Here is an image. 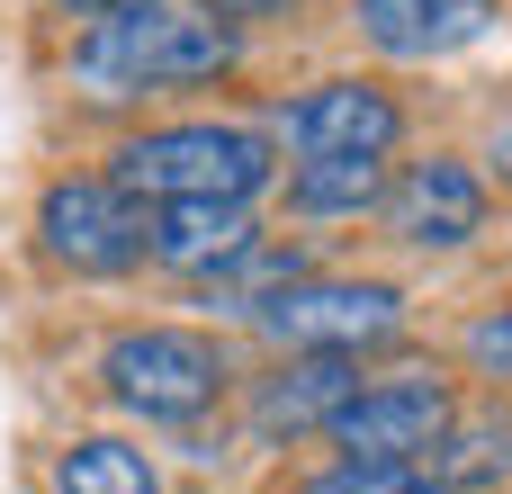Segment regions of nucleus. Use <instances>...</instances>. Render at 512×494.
Returning <instances> with one entry per match:
<instances>
[{
  "label": "nucleus",
  "mask_w": 512,
  "mask_h": 494,
  "mask_svg": "<svg viewBox=\"0 0 512 494\" xmlns=\"http://www.w3.org/2000/svg\"><path fill=\"white\" fill-rule=\"evenodd\" d=\"M234 18H216L207 0H126L108 18H90V36L72 45V81L90 99H144V90H189L234 72Z\"/></svg>",
  "instance_id": "obj_1"
},
{
  "label": "nucleus",
  "mask_w": 512,
  "mask_h": 494,
  "mask_svg": "<svg viewBox=\"0 0 512 494\" xmlns=\"http://www.w3.org/2000/svg\"><path fill=\"white\" fill-rule=\"evenodd\" d=\"M117 180L135 198H261L270 144L252 126H153L117 153Z\"/></svg>",
  "instance_id": "obj_2"
},
{
  "label": "nucleus",
  "mask_w": 512,
  "mask_h": 494,
  "mask_svg": "<svg viewBox=\"0 0 512 494\" xmlns=\"http://www.w3.org/2000/svg\"><path fill=\"white\" fill-rule=\"evenodd\" d=\"M36 234L63 270L81 279H117L135 261H153V198H135L117 171L108 180H54L36 207Z\"/></svg>",
  "instance_id": "obj_3"
},
{
  "label": "nucleus",
  "mask_w": 512,
  "mask_h": 494,
  "mask_svg": "<svg viewBox=\"0 0 512 494\" xmlns=\"http://www.w3.org/2000/svg\"><path fill=\"white\" fill-rule=\"evenodd\" d=\"M108 396L126 414H153V423H189L225 396V351L207 333H180V324H144V333H117L108 342Z\"/></svg>",
  "instance_id": "obj_4"
},
{
  "label": "nucleus",
  "mask_w": 512,
  "mask_h": 494,
  "mask_svg": "<svg viewBox=\"0 0 512 494\" xmlns=\"http://www.w3.org/2000/svg\"><path fill=\"white\" fill-rule=\"evenodd\" d=\"M252 324L279 351H378L405 324V297L387 279H288L279 297L252 306Z\"/></svg>",
  "instance_id": "obj_5"
},
{
  "label": "nucleus",
  "mask_w": 512,
  "mask_h": 494,
  "mask_svg": "<svg viewBox=\"0 0 512 494\" xmlns=\"http://www.w3.org/2000/svg\"><path fill=\"white\" fill-rule=\"evenodd\" d=\"M459 423L450 405V378H378L360 387L342 414H333V450L342 459H432V441Z\"/></svg>",
  "instance_id": "obj_6"
},
{
  "label": "nucleus",
  "mask_w": 512,
  "mask_h": 494,
  "mask_svg": "<svg viewBox=\"0 0 512 494\" xmlns=\"http://www.w3.org/2000/svg\"><path fill=\"white\" fill-rule=\"evenodd\" d=\"M279 135L297 144V162H324V153L387 162L396 135H405V108H396L378 81H324V90H306L297 108H279Z\"/></svg>",
  "instance_id": "obj_7"
},
{
  "label": "nucleus",
  "mask_w": 512,
  "mask_h": 494,
  "mask_svg": "<svg viewBox=\"0 0 512 494\" xmlns=\"http://www.w3.org/2000/svg\"><path fill=\"white\" fill-rule=\"evenodd\" d=\"M387 234L414 243V252H459L468 234H486V180L468 162H414L396 189H387Z\"/></svg>",
  "instance_id": "obj_8"
},
{
  "label": "nucleus",
  "mask_w": 512,
  "mask_h": 494,
  "mask_svg": "<svg viewBox=\"0 0 512 494\" xmlns=\"http://www.w3.org/2000/svg\"><path fill=\"white\" fill-rule=\"evenodd\" d=\"M261 225H252V198H153V261L162 270H189V279H216L234 252H252Z\"/></svg>",
  "instance_id": "obj_9"
},
{
  "label": "nucleus",
  "mask_w": 512,
  "mask_h": 494,
  "mask_svg": "<svg viewBox=\"0 0 512 494\" xmlns=\"http://www.w3.org/2000/svg\"><path fill=\"white\" fill-rule=\"evenodd\" d=\"M360 396V351H288L279 378L252 387L261 432H333V414Z\"/></svg>",
  "instance_id": "obj_10"
},
{
  "label": "nucleus",
  "mask_w": 512,
  "mask_h": 494,
  "mask_svg": "<svg viewBox=\"0 0 512 494\" xmlns=\"http://www.w3.org/2000/svg\"><path fill=\"white\" fill-rule=\"evenodd\" d=\"M495 27V0H360V36L396 63H441Z\"/></svg>",
  "instance_id": "obj_11"
},
{
  "label": "nucleus",
  "mask_w": 512,
  "mask_h": 494,
  "mask_svg": "<svg viewBox=\"0 0 512 494\" xmlns=\"http://www.w3.org/2000/svg\"><path fill=\"white\" fill-rule=\"evenodd\" d=\"M432 477L450 494H486L512 477V423L504 414H486V423H450L441 441H432Z\"/></svg>",
  "instance_id": "obj_12"
},
{
  "label": "nucleus",
  "mask_w": 512,
  "mask_h": 494,
  "mask_svg": "<svg viewBox=\"0 0 512 494\" xmlns=\"http://www.w3.org/2000/svg\"><path fill=\"white\" fill-rule=\"evenodd\" d=\"M288 198H297L306 216H369V207H387V162H351V153L297 162Z\"/></svg>",
  "instance_id": "obj_13"
},
{
  "label": "nucleus",
  "mask_w": 512,
  "mask_h": 494,
  "mask_svg": "<svg viewBox=\"0 0 512 494\" xmlns=\"http://www.w3.org/2000/svg\"><path fill=\"white\" fill-rule=\"evenodd\" d=\"M54 494H162V486H153L144 450H126V441H72L54 459Z\"/></svg>",
  "instance_id": "obj_14"
},
{
  "label": "nucleus",
  "mask_w": 512,
  "mask_h": 494,
  "mask_svg": "<svg viewBox=\"0 0 512 494\" xmlns=\"http://www.w3.org/2000/svg\"><path fill=\"white\" fill-rule=\"evenodd\" d=\"M288 279H306V261H297V252H270V243H252V252H234L207 288H216L225 306H243V315H252V306H261V297H279Z\"/></svg>",
  "instance_id": "obj_15"
},
{
  "label": "nucleus",
  "mask_w": 512,
  "mask_h": 494,
  "mask_svg": "<svg viewBox=\"0 0 512 494\" xmlns=\"http://www.w3.org/2000/svg\"><path fill=\"white\" fill-rule=\"evenodd\" d=\"M315 494H450V486L414 459H342L333 477H315Z\"/></svg>",
  "instance_id": "obj_16"
},
{
  "label": "nucleus",
  "mask_w": 512,
  "mask_h": 494,
  "mask_svg": "<svg viewBox=\"0 0 512 494\" xmlns=\"http://www.w3.org/2000/svg\"><path fill=\"white\" fill-rule=\"evenodd\" d=\"M468 369L495 378V387H512V306H495V315L468 324Z\"/></svg>",
  "instance_id": "obj_17"
},
{
  "label": "nucleus",
  "mask_w": 512,
  "mask_h": 494,
  "mask_svg": "<svg viewBox=\"0 0 512 494\" xmlns=\"http://www.w3.org/2000/svg\"><path fill=\"white\" fill-rule=\"evenodd\" d=\"M207 9H216V18H270L279 0H207Z\"/></svg>",
  "instance_id": "obj_18"
},
{
  "label": "nucleus",
  "mask_w": 512,
  "mask_h": 494,
  "mask_svg": "<svg viewBox=\"0 0 512 494\" xmlns=\"http://www.w3.org/2000/svg\"><path fill=\"white\" fill-rule=\"evenodd\" d=\"M45 9H63V18H108V9H126V0H45Z\"/></svg>",
  "instance_id": "obj_19"
}]
</instances>
